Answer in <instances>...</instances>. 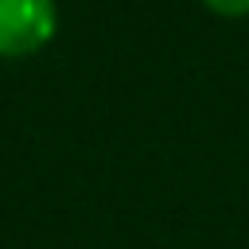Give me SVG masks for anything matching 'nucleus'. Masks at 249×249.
<instances>
[{
    "label": "nucleus",
    "mask_w": 249,
    "mask_h": 249,
    "mask_svg": "<svg viewBox=\"0 0 249 249\" xmlns=\"http://www.w3.org/2000/svg\"><path fill=\"white\" fill-rule=\"evenodd\" d=\"M58 27L54 0H0V58H19L51 43Z\"/></svg>",
    "instance_id": "nucleus-1"
},
{
    "label": "nucleus",
    "mask_w": 249,
    "mask_h": 249,
    "mask_svg": "<svg viewBox=\"0 0 249 249\" xmlns=\"http://www.w3.org/2000/svg\"><path fill=\"white\" fill-rule=\"evenodd\" d=\"M202 4L222 16H249V0H202Z\"/></svg>",
    "instance_id": "nucleus-2"
}]
</instances>
